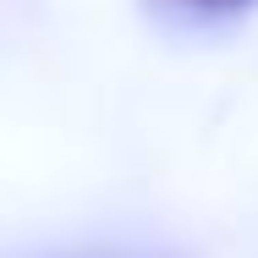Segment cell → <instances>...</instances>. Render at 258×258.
Listing matches in <instances>:
<instances>
[{
    "label": "cell",
    "mask_w": 258,
    "mask_h": 258,
    "mask_svg": "<svg viewBox=\"0 0 258 258\" xmlns=\"http://www.w3.org/2000/svg\"><path fill=\"white\" fill-rule=\"evenodd\" d=\"M187 11H198V17H231V11H242V6H253V0H181Z\"/></svg>",
    "instance_id": "cell-1"
}]
</instances>
